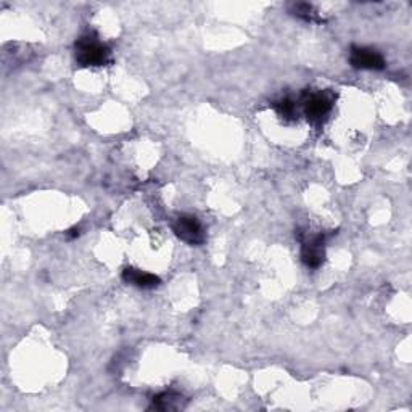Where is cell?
<instances>
[{
	"label": "cell",
	"mask_w": 412,
	"mask_h": 412,
	"mask_svg": "<svg viewBox=\"0 0 412 412\" xmlns=\"http://www.w3.org/2000/svg\"><path fill=\"white\" fill-rule=\"evenodd\" d=\"M275 109L282 118H291L295 114V103L290 98H284V100L275 103Z\"/></svg>",
	"instance_id": "obj_9"
},
{
	"label": "cell",
	"mask_w": 412,
	"mask_h": 412,
	"mask_svg": "<svg viewBox=\"0 0 412 412\" xmlns=\"http://www.w3.org/2000/svg\"><path fill=\"white\" fill-rule=\"evenodd\" d=\"M291 13L296 15V17L305 20V22H321L317 18V13L314 7L311 3H295L293 8H291Z\"/></svg>",
	"instance_id": "obj_8"
},
{
	"label": "cell",
	"mask_w": 412,
	"mask_h": 412,
	"mask_svg": "<svg viewBox=\"0 0 412 412\" xmlns=\"http://www.w3.org/2000/svg\"><path fill=\"white\" fill-rule=\"evenodd\" d=\"M109 47L96 34L82 36L76 43V61L79 66H103L109 61Z\"/></svg>",
	"instance_id": "obj_1"
},
{
	"label": "cell",
	"mask_w": 412,
	"mask_h": 412,
	"mask_svg": "<svg viewBox=\"0 0 412 412\" xmlns=\"http://www.w3.org/2000/svg\"><path fill=\"white\" fill-rule=\"evenodd\" d=\"M301 261L311 269H317L326 261V237L316 236L303 243L301 250Z\"/></svg>",
	"instance_id": "obj_4"
},
{
	"label": "cell",
	"mask_w": 412,
	"mask_h": 412,
	"mask_svg": "<svg viewBox=\"0 0 412 412\" xmlns=\"http://www.w3.org/2000/svg\"><path fill=\"white\" fill-rule=\"evenodd\" d=\"M173 231L177 238H181L182 242L192 245V247H194V245H201L205 242V232H203L201 224L195 216H190V215L179 216L173 224Z\"/></svg>",
	"instance_id": "obj_2"
},
{
	"label": "cell",
	"mask_w": 412,
	"mask_h": 412,
	"mask_svg": "<svg viewBox=\"0 0 412 412\" xmlns=\"http://www.w3.org/2000/svg\"><path fill=\"white\" fill-rule=\"evenodd\" d=\"M123 280L134 287H139V289L144 290H150L155 289L161 284V279L158 275L145 273V270L135 269V268H126L123 270Z\"/></svg>",
	"instance_id": "obj_6"
},
{
	"label": "cell",
	"mask_w": 412,
	"mask_h": 412,
	"mask_svg": "<svg viewBox=\"0 0 412 412\" xmlns=\"http://www.w3.org/2000/svg\"><path fill=\"white\" fill-rule=\"evenodd\" d=\"M349 63L358 70H383L385 59L382 54L367 47H351L349 52Z\"/></svg>",
	"instance_id": "obj_3"
},
{
	"label": "cell",
	"mask_w": 412,
	"mask_h": 412,
	"mask_svg": "<svg viewBox=\"0 0 412 412\" xmlns=\"http://www.w3.org/2000/svg\"><path fill=\"white\" fill-rule=\"evenodd\" d=\"M66 236H68V237H70V238H75V237H77V236H79V229H77V227H75V229H71V231H68V234H66Z\"/></svg>",
	"instance_id": "obj_10"
},
{
	"label": "cell",
	"mask_w": 412,
	"mask_h": 412,
	"mask_svg": "<svg viewBox=\"0 0 412 412\" xmlns=\"http://www.w3.org/2000/svg\"><path fill=\"white\" fill-rule=\"evenodd\" d=\"M333 105L332 97L328 93H311L305 100V113L311 121H321L330 112Z\"/></svg>",
	"instance_id": "obj_5"
},
{
	"label": "cell",
	"mask_w": 412,
	"mask_h": 412,
	"mask_svg": "<svg viewBox=\"0 0 412 412\" xmlns=\"http://www.w3.org/2000/svg\"><path fill=\"white\" fill-rule=\"evenodd\" d=\"M185 408V398L176 391H165V393L156 395L152 401V408L155 411L169 412V411H181Z\"/></svg>",
	"instance_id": "obj_7"
}]
</instances>
